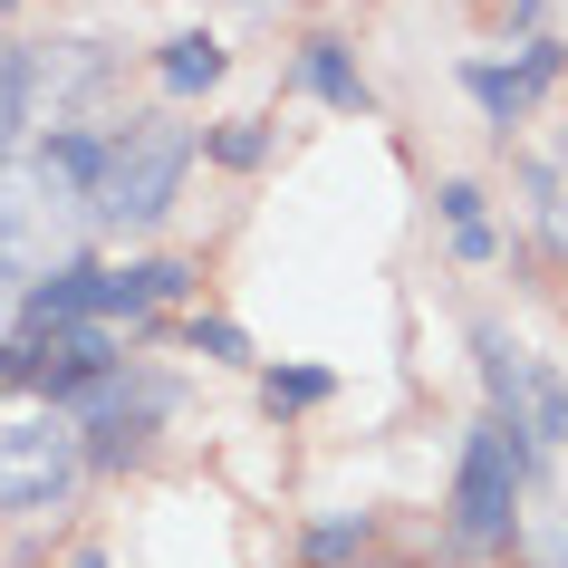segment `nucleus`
Wrapping results in <instances>:
<instances>
[{
	"label": "nucleus",
	"mask_w": 568,
	"mask_h": 568,
	"mask_svg": "<svg viewBox=\"0 0 568 568\" xmlns=\"http://www.w3.org/2000/svg\"><path fill=\"white\" fill-rule=\"evenodd\" d=\"M88 444L59 405H0V510H49L68 501Z\"/></svg>",
	"instance_id": "obj_1"
},
{
	"label": "nucleus",
	"mask_w": 568,
	"mask_h": 568,
	"mask_svg": "<svg viewBox=\"0 0 568 568\" xmlns=\"http://www.w3.org/2000/svg\"><path fill=\"white\" fill-rule=\"evenodd\" d=\"M183 164H193V135L183 125H125L116 145H106V174H97V222H154V212L174 203V183H183Z\"/></svg>",
	"instance_id": "obj_2"
},
{
	"label": "nucleus",
	"mask_w": 568,
	"mask_h": 568,
	"mask_svg": "<svg viewBox=\"0 0 568 568\" xmlns=\"http://www.w3.org/2000/svg\"><path fill=\"white\" fill-rule=\"evenodd\" d=\"M78 212H88V193L59 183L49 164H0V270L10 280L49 270L68 251V232H78Z\"/></svg>",
	"instance_id": "obj_3"
},
{
	"label": "nucleus",
	"mask_w": 568,
	"mask_h": 568,
	"mask_svg": "<svg viewBox=\"0 0 568 568\" xmlns=\"http://www.w3.org/2000/svg\"><path fill=\"white\" fill-rule=\"evenodd\" d=\"M520 473H530V444H520L510 424H473V444H463V481H453V520H463V539H510Z\"/></svg>",
	"instance_id": "obj_4"
},
{
	"label": "nucleus",
	"mask_w": 568,
	"mask_h": 568,
	"mask_svg": "<svg viewBox=\"0 0 568 568\" xmlns=\"http://www.w3.org/2000/svg\"><path fill=\"white\" fill-rule=\"evenodd\" d=\"M481 376H491L501 424L520 434V444H568V386L530 357V347H510L501 328H481Z\"/></svg>",
	"instance_id": "obj_5"
},
{
	"label": "nucleus",
	"mask_w": 568,
	"mask_h": 568,
	"mask_svg": "<svg viewBox=\"0 0 568 568\" xmlns=\"http://www.w3.org/2000/svg\"><path fill=\"white\" fill-rule=\"evenodd\" d=\"M549 78H559V49H549V39H530V59H520V68H463V88L481 97V116H491V125H510Z\"/></svg>",
	"instance_id": "obj_6"
},
{
	"label": "nucleus",
	"mask_w": 568,
	"mask_h": 568,
	"mask_svg": "<svg viewBox=\"0 0 568 568\" xmlns=\"http://www.w3.org/2000/svg\"><path fill=\"white\" fill-rule=\"evenodd\" d=\"M300 78L318 97H328V106H347V116H366V78L347 59H337V39H308V59H300Z\"/></svg>",
	"instance_id": "obj_7"
},
{
	"label": "nucleus",
	"mask_w": 568,
	"mask_h": 568,
	"mask_svg": "<svg viewBox=\"0 0 568 568\" xmlns=\"http://www.w3.org/2000/svg\"><path fill=\"white\" fill-rule=\"evenodd\" d=\"M30 97H39V59H30V49H0V154L20 145V125H30Z\"/></svg>",
	"instance_id": "obj_8"
},
{
	"label": "nucleus",
	"mask_w": 568,
	"mask_h": 568,
	"mask_svg": "<svg viewBox=\"0 0 568 568\" xmlns=\"http://www.w3.org/2000/svg\"><path fill=\"white\" fill-rule=\"evenodd\" d=\"M530 222L549 232V251H568V154L530 164Z\"/></svg>",
	"instance_id": "obj_9"
},
{
	"label": "nucleus",
	"mask_w": 568,
	"mask_h": 568,
	"mask_svg": "<svg viewBox=\"0 0 568 568\" xmlns=\"http://www.w3.org/2000/svg\"><path fill=\"white\" fill-rule=\"evenodd\" d=\"M444 222H453V251H463V261H491V222H481L473 183H444Z\"/></svg>",
	"instance_id": "obj_10"
},
{
	"label": "nucleus",
	"mask_w": 568,
	"mask_h": 568,
	"mask_svg": "<svg viewBox=\"0 0 568 568\" xmlns=\"http://www.w3.org/2000/svg\"><path fill=\"white\" fill-rule=\"evenodd\" d=\"M212 78H222V49L212 39H174L164 49V88H212Z\"/></svg>",
	"instance_id": "obj_11"
},
{
	"label": "nucleus",
	"mask_w": 568,
	"mask_h": 568,
	"mask_svg": "<svg viewBox=\"0 0 568 568\" xmlns=\"http://www.w3.org/2000/svg\"><path fill=\"white\" fill-rule=\"evenodd\" d=\"M261 395H270V415H290V405H318V395H328V376H318V366H270Z\"/></svg>",
	"instance_id": "obj_12"
},
{
	"label": "nucleus",
	"mask_w": 568,
	"mask_h": 568,
	"mask_svg": "<svg viewBox=\"0 0 568 568\" xmlns=\"http://www.w3.org/2000/svg\"><path fill=\"white\" fill-rule=\"evenodd\" d=\"M261 145H270L261 125H232V135H222V145H212V154H222V164H261Z\"/></svg>",
	"instance_id": "obj_13"
},
{
	"label": "nucleus",
	"mask_w": 568,
	"mask_h": 568,
	"mask_svg": "<svg viewBox=\"0 0 568 568\" xmlns=\"http://www.w3.org/2000/svg\"><path fill=\"white\" fill-rule=\"evenodd\" d=\"M357 530H366V520H318V530H308V549H318V559H337V549H357Z\"/></svg>",
	"instance_id": "obj_14"
},
{
	"label": "nucleus",
	"mask_w": 568,
	"mask_h": 568,
	"mask_svg": "<svg viewBox=\"0 0 568 568\" xmlns=\"http://www.w3.org/2000/svg\"><path fill=\"white\" fill-rule=\"evenodd\" d=\"M193 347H212V357H241V328H232V318H193Z\"/></svg>",
	"instance_id": "obj_15"
},
{
	"label": "nucleus",
	"mask_w": 568,
	"mask_h": 568,
	"mask_svg": "<svg viewBox=\"0 0 568 568\" xmlns=\"http://www.w3.org/2000/svg\"><path fill=\"white\" fill-rule=\"evenodd\" d=\"M20 308H30V300H20V290H10V270H0V328H10Z\"/></svg>",
	"instance_id": "obj_16"
},
{
	"label": "nucleus",
	"mask_w": 568,
	"mask_h": 568,
	"mask_svg": "<svg viewBox=\"0 0 568 568\" xmlns=\"http://www.w3.org/2000/svg\"><path fill=\"white\" fill-rule=\"evenodd\" d=\"M549 568H568V549H549Z\"/></svg>",
	"instance_id": "obj_17"
},
{
	"label": "nucleus",
	"mask_w": 568,
	"mask_h": 568,
	"mask_svg": "<svg viewBox=\"0 0 568 568\" xmlns=\"http://www.w3.org/2000/svg\"><path fill=\"white\" fill-rule=\"evenodd\" d=\"M78 568H106V559H97V549H88V559H78Z\"/></svg>",
	"instance_id": "obj_18"
}]
</instances>
